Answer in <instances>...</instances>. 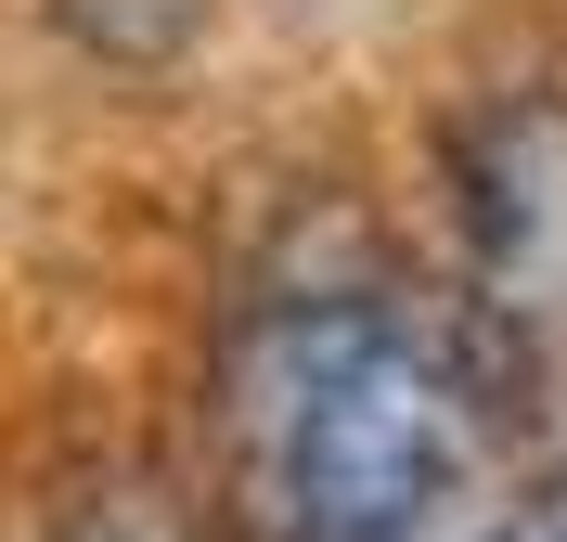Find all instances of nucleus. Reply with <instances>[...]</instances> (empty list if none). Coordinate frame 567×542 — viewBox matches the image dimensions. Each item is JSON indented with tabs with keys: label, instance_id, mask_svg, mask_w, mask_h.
<instances>
[{
	"label": "nucleus",
	"instance_id": "1",
	"mask_svg": "<svg viewBox=\"0 0 567 542\" xmlns=\"http://www.w3.org/2000/svg\"><path fill=\"white\" fill-rule=\"evenodd\" d=\"M219 478L258 542H413L477 491L516 349L477 297L400 285L361 246H297L219 310Z\"/></svg>",
	"mask_w": 567,
	"mask_h": 542
},
{
	"label": "nucleus",
	"instance_id": "2",
	"mask_svg": "<svg viewBox=\"0 0 567 542\" xmlns=\"http://www.w3.org/2000/svg\"><path fill=\"white\" fill-rule=\"evenodd\" d=\"M452 233L464 297L491 310L516 375L567 388V91L516 78L452 116Z\"/></svg>",
	"mask_w": 567,
	"mask_h": 542
},
{
	"label": "nucleus",
	"instance_id": "3",
	"mask_svg": "<svg viewBox=\"0 0 567 542\" xmlns=\"http://www.w3.org/2000/svg\"><path fill=\"white\" fill-rule=\"evenodd\" d=\"M52 542H207V530H194V504H181L168 478L116 466V478H91V491L52 517Z\"/></svg>",
	"mask_w": 567,
	"mask_h": 542
},
{
	"label": "nucleus",
	"instance_id": "4",
	"mask_svg": "<svg viewBox=\"0 0 567 542\" xmlns=\"http://www.w3.org/2000/svg\"><path fill=\"white\" fill-rule=\"evenodd\" d=\"M477 542H567V504H529V517H503V530H477Z\"/></svg>",
	"mask_w": 567,
	"mask_h": 542
}]
</instances>
